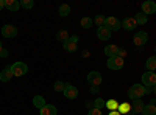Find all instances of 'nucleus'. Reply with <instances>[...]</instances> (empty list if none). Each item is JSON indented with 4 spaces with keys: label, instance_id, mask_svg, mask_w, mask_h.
Masks as SVG:
<instances>
[{
    "label": "nucleus",
    "instance_id": "18",
    "mask_svg": "<svg viewBox=\"0 0 156 115\" xmlns=\"http://www.w3.org/2000/svg\"><path fill=\"white\" fill-rule=\"evenodd\" d=\"M11 78H12L11 69H9V66H6V67L2 70V72H0V81H2V83H8Z\"/></svg>",
    "mask_w": 156,
    "mask_h": 115
},
{
    "label": "nucleus",
    "instance_id": "7",
    "mask_svg": "<svg viewBox=\"0 0 156 115\" xmlns=\"http://www.w3.org/2000/svg\"><path fill=\"white\" fill-rule=\"evenodd\" d=\"M101 81H103V76H101V73L100 72H89L87 73V83L90 84V86H94V87H98L100 84H101Z\"/></svg>",
    "mask_w": 156,
    "mask_h": 115
},
{
    "label": "nucleus",
    "instance_id": "29",
    "mask_svg": "<svg viewBox=\"0 0 156 115\" xmlns=\"http://www.w3.org/2000/svg\"><path fill=\"white\" fill-rule=\"evenodd\" d=\"M33 6H34L33 0H22L20 2V8H23V9H31Z\"/></svg>",
    "mask_w": 156,
    "mask_h": 115
},
{
    "label": "nucleus",
    "instance_id": "8",
    "mask_svg": "<svg viewBox=\"0 0 156 115\" xmlns=\"http://www.w3.org/2000/svg\"><path fill=\"white\" fill-rule=\"evenodd\" d=\"M147 41H148V34H147L145 31H137V33L134 34V37H133V44H134L136 47L145 45Z\"/></svg>",
    "mask_w": 156,
    "mask_h": 115
},
{
    "label": "nucleus",
    "instance_id": "27",
    "mask_svg": "<svg viewBox=\"0 0 156 115\" xmlns=\"http://www.w3.org/2000/svg\"><path fill=\"white\" fill-rule=\"evenodd\" d=\"M94 109H98V110H103V109H105V100H103V98L94 100Z\"/></svg>",
    "mask_w": 156,
    "mask_h": 115
},
{
    "label": "nucleus",
    "instance_id": "16",
    "mask_svg": "<svg viewBox=\"0 0 156 115\" xmlns=\"http://www.w3.org/2000/svg\"><path fill=\"white\" fill-rule=\"evenodd\" d=\"M45 104H47V101H45V98H44L42 95H34V98H33V106H34L36 109L41 110Z\"/></svg>",
    "mask_w": 156,
    "mask_h": 115
},
{
    "label": "nucleus",
    "instance_id": "17",
    "mask_svg": "<svg viewBox=\"0 0 156 115\" xmlns=\"http://www.w3.org/2000/svg\"><path fill=\"white\" fill-rule=\"evenodd\" d=\"M41 115H56L58 113V109L53 106V104H45L41 110H39Z\"/></svg>",
    "mask_w": 156,
    "mask_h": 115
},
{
    "label": "nucleus",
    "instance_id": "13",
    "mask_svg": "<svg viewBox=\"0 0 156 115\" xmlns=\"http://www.w3.org/2000/svg\"><path fill=\"white\" fill-rule=\"evenodd\" d=\"M129 106H131V112L133 113H142V109H144V101L142 100H134V101H131V103H129Z\"/></svg>",
    "mask_w": 156,
    "mask_h": 115
},
{
    "label": "nucleus",
    "instance_id": "32",
    "mask_svg": "<svg viewBox=\"0 0 156 115\" xmlns=\"http://www.w3.org/2000/svg\"><path fill=\"white\" fill-rule=\"evenodd\" d=\"M87 115H103V112H101V110H98V109H90Z\"/></svg>",
    "mask_w": 156,
    "mask_h": 115
},
{
    "label": "nucleus",
    "instance_id": "1",
    "mask_svg": "<svg viewBox=\"0 0 156 115\" xmlns=\"http://www.w3.org/2000/svg\"><path fill=\"white\" fill-rule=\"evenodd\" d=\"M145 93H147V89L142 86V84H133L131 87H129V90H128V98L131 100V101L140 100Z\"/></svg>",
    "mask_w": 156,
    "mask_h": 115
},
{
    "label": "nucleus",
    "instance_id": "12",
    "mask_svg": "<svg viewBox=\"0 0 156 115\" xmlns=\"http://www.w3.org/2000/svg\"><path fill=\"white\" fill-rule=\"evenodd\" d=\"M105 55L108 56V58H115V56H119V52H120V48L117 47V45H114V44H109V45H106L105 47Z\"/></svg>",
    "mask_w": 156,
    "mask_h": 115
},
{
    "label": "nucleus",
    "instance_id": "10",
    "mask_svg": "<svg viewBox=\"0 0 156 115\" xmlns=\"http://www.w3.org/2000/svg\"><path fill=\"white\" fill-rule=\"evenodd\" d=\"M140 12H144L147 17L150 14H154V12H156V3L153 2V0H147V2L142 3V11Z\"/></svg>",
    "mask_w": 156,
    "mask_h": 115
},
{
    "label": "nucleus",
    "instance_id": "35",
    "mask_svg": "<svg viewBox=\"0 0 156 115\" xmlns=\"http://www.w3.org/2000/svg\"><path fill=\"white\" fill-rule=\"evenodd\" d=\"M5 8V0H0V9Z\"/></svg>",
    "mask_w": 156,
    "mask_h": 115
},
{
    "label": "nucleus",
    "instance_id": "23",
    "mask_svg": "<svg viewBox=\"0 0 156 115\" xmlns=\"http://www.w3.org/2000/svg\"><path fill=\"white\" fill-rule=\"evenodd\" d=\"M134 20H136V23H137V25H147L148 17L144 14V12H137V14L134 16Z\"/></svg>",
    "mask_w": 156,
    "mask_h": 115
},
{
    "label": "nucleus",
    "instance_id": "21",
    "mask_svg": "<svg viewBox=\"0 0 156 115\" xmlns=\"http://www.w3.org/2000/svg\"><path fill=\"white\" fill-rule=\"evenodd\" d=\"M62 47H64V50H66V52H69V53H75L76 50H78V45L73 44V42H70L69 39L62 44Z\"/></svg>",
    "mask_w": 156,
    "mask_h": 115
},
{
    "label": "nucleus",
    "instance_id": "20",
    "mask_svg": "<svg viewBox=\"0 0 156 115\" xmlns=\"http://www.w3.org/2000/svg\"><path fill=\"white\" fill-rule=\"evenodd\" d=\"M70 5H67V3H62V5H59V9H58V12H59V16L61 17H67L69 14H70Z\"/></svg>",
    "mask_w": 156,
    "mask_h": 115
},
{
    "label": "nucleus",
    "instance_id": "30",
    "mask_svg": "<svg viewBox=\"0 0 156 115\" xmlns=\"http://www.w3.org/2000/svg\"><path fill=\"white\" fill-rule=\"evenodd\" d=\"M92 22H94L95 25H98V28H100V27H103V25H105V16L98 14V16H95V19H92Z\"/></svg>",
    "mask_w": 156,
    "mask_h": 115
},
{
    "label": "nucleus",
    "instance_id": "19",
    "mask_svg": "<svg viewBox=\"0 0 156 115\" xmlns=\"http://www.w3.org/2000/svg\"><path fill=\"white\" fill-rule=\"evenodd\" d=\"M154 69H156V58L150 56L145 62V72H154Z\"/></svg>",
    "mask_w": 156,
    "mask_h": 115
},
{
    "label": "nucleus",
    "instance_id": "14",
    "mask_svg": "<svg viewBox=\"0 0 156 115\" xmlns=\"http://www.w3.org/2000/svg\"><path fill=\"white\" fill-rule=\"evenodd\" d=\"M5 8L9 9L11 12H16L20 9V2L19 0H5Z\"/></svg>",
    "mask_w": 156,
    "mask_h": 115
},
{
    "label": "nucleus",
    "instance_id": "38",
    "mask_svg": "<svg viewBox=\"0 0 156 115\" xmlns=\"http://www.w3.org/2000/svg\"><path fill=\"white\" fill-rule=\"evenodd\" d=\"M126 115H136V113H133V112H128Z\"/></svg>",
    "mask_w": 156,
    "mask_h": 115
},
{
    "label": "nucleus",
    "instance_id": "28",
    "mask_svg": "<svg viewBox=\"0 0 156 115\" xmlns=\"http://www.w3.org/2000/svg\"><path fill=\"white\" fill-rule=\"evenodd\" d=\"M80 23H81V27H83V28H86V30H87V28L92 27V23H94V22H92V19H90V17H83Z\"/></svg>",
    "mask_w": 156,
    "mask_h": 115
},
{
    "label": "nucleus",
    "instance_id": "4",
    "mask_svg": "<svg viewBox=\"0 0 156 115\" xmlns=\"http://www.w3.org/2000/svg\"><path fill=\"white\" fill-rule=\"evenodd\" d=\"M105 28H108L109 31H117V30H120L122 28V23L119 19H115V17H105V25H103Z\"/></svg>",
    "mask_w": 156,
    "mask_h": 115
},
{
    "label": "nucleus",
    "instance_id": "2",
    "mask_svg": "<svg viewBox=\"0 0 156 115\" xmlns=\"http://www.w3.org/2000/svg\"><path fill=\"white\" fill-rule=\"evenodd\" d=\"M11 69V73H12V76H23V75H27V72H28V66L25 62H14L12 66L9 67Z\"/></svg>",
    "mask_w": 156,
    "mask_h": 115
},
{
    "label": "nucleus",
    "instance_id": "5",
    "mask_svg": "<svg viewBox=\"0 0 156 115\" xmlns=\"http://www.w3.org/2000/svg\"><path fill=\"white\" fill-rule=\"evenodd\" d=\"M17 33H19V30H17L16 25H9L8 23V25H3V27H2V36L6 37V39H12V37H16Z\"/></svg>",
    "mask_w": 156,
    "mask_h": 115
},
{
    "label": "nucleus",
    "instance_id": "3",
    "mask_svg": "<svg viewBox=\"0 0 156 115\" xmlns=\"http://www.w3.org/2000/svg\"><path fill=\"white\" fill-rule=\"evenodd\" d=\"M142 86L145 89H151L156 86V75L154 72H145L142 75Z\"/></svg>",
    "mask_w": 156,
    "mask_h": 115
},
{
    "label": "nucleus",
    "instance_id": "11",
    "mask_svg": "<svg viewBox=\"0 0 156 115\" xmlns=\"http://www.w3.org/2000/svg\"><path fill=\"white\" fill-rule=\"evenodd\" d=\"M120 23H122V28L126 30V31H133V30L137 27V23H136L134 17H126V19H123Z\"/></svg>",
    "mask_w": 156,
    "mask_h": 115
},
{
    "label": "nucleus",
    "instance_id": "26",
    "mask_svg": "<svg viewBox=\"0 0 156 115\" xmlns=\"http://www.w3.org/2000/svg\"><path fill=\"white\" fill-rule=\"evenodd\" d=\"M117 106H119V103H117V100H109V101H105V107L111 112V110H117Z\"/></svg>",
    "mask_w": 156,
    "mask_h": 115
},
{
    "label": "nucleus",
    "instance_id": "37",
    "mask_svg": "<svg viewBox=\"0 0 156 115\" xmlns=\"http://www.w3.org/2000/svg\"><path fill=\"white\" fill-rule=\"evenodd\" d=\"M3 50V45H2V41H0V52H2Z\"/></svg>",
    "mask_w": 156,
    "mask_h": 115
},
{
    "label": "nucleus",
    "instance_id": "34",
    "mask_svg": "<svg viewBox=\"0 0 156 115\" xmlns=\"http://www.w3.org/2000/svg\"><path fill=\"white\" fill-rule=\"evenodd\" d=\"M69 41L78 45V41H80V37H78V36H70V37H69Z\"/></svg>",
    "mask_w": 156,
    "mask_h": 115
},
{
    "label": "nucleus",
    "instance_id": "25",
    "mask_svg": "<svg viewBox=\"0 0 156 115\" xmlns=\"http://www.w3.org/2000/svg\"><path fill=\"white\" fill-rule=\"evenodd\" d=\"M142 115H156V107L154 104H147L142 109Z\"/></svg>",
    "mask_w": 156,
    "mask_h": 115
},
{
    "label": "nucleus",
    "instance_id": "36",
    "mask_svg": "<svg viewBox=\"0 0 156 115\" xmlns=\"http://www.w3.org/2000/svg\"><path fill=\"white\" fill-rule=\"evenodd\" d=\"M108 115H120V113H119V112H117V110H111V112H109Z\"/></svg>",
    "mask_w": 156,
    "mask_h": 115
},
{
    "label": "nucleus",
    "instance_id": "33",
    "mask_svg": "<svg viewBox=\"0 0 156 115\" xmlns=\"http://www.w3.org/2000/svg\"><path fill=\"white\" fill-rule=\"evenodd\" d=\"M8 56H9V52H8V50H5V48H3L2 52H0V58H3V59H6Z\"/></svg>",
    "mask_w": 156,
    "mask_h": 115
},
{
    "label": "nucleus",
    "instance_id": "31",
    "mask_svg": "<svg viewBox=\"0 0 156 115\" xmlns=\"http://www.w3.org/2000/svg\"><path fill=\"white\" fill-rule=\"evenodd\" d=\"M64 87H66V83L56 81V83L53 84V90H55V92H62V90H64Z\"/></svg>",
    "mask_w": 156,
    "mask_h": 115
},
{
    "label": "nucleus",
    "instance_id": "24",
    "mask_svg": "<svg viewBox=\"0 0 156 115\" xmlns=\"http://www.w3.org/2000/svg\"><path fill=\"white\" fill-rule=\"evenodd\" d=\"M69 37H70V34H69L66 30H59V31L56 33V39H58L59 42H62V44L66 42V41L69 39Z\"/></svg>",
    "mask_w": 156,
    "mask_h": 115
},
{
    "label": "nucleus",
    "instance_id": "15",
    "mask_svg": "<svg viewBox=\"0 0 156 115\" xmlns=\"http://www.w3.org/2000/svg\"><path fill=\"white\" fill-rule=\"evenodd\" d=\"M97 37L100 41H108L111 37V31L105 27H100V28H97Z\"/></svg>",
    "mask_w": 156,
    "mask_h": 115
},
{
    "label": "nucleus",
    "instance_id": "22",
    "mask_svg": "<svg viewBox=\"0 0 156 115\" xmlns=\"http://www.w3.org/2000/svg\"><path fill=\"white\" fill-rule=\"evenodd\" d=\"M117 112L120 115H126L128 112H131V106H129V103H122L117 106Z\"/></svg>",
    "mask_w": 156,
    "mask_h": 115
},
{
    "label": "nucleus",
    "instance_id": "9",
    "mask_svg": "<svg viewBox=\"0 0 156 115\" xmlns=\"http://www.w3.org/2000/svg\"><path fill=\"white\" fill-rule=\"evenodd\" d=\"M62 93H64V96H66L67 100H75L80 92H78V89H76L75 86H72V84H66V87H64Z\"/></svg>",
    "mask_w": 156,
    "mask_h": 115
},
{
    "label": "nucleus",
    "instance_id": "6",
    "mask_svg": "<svg viewBox=\"0 0 156 115\" xmlns=\"http://www.w3.org/2000/svg\"><path fill=\"white\" fill-rule=\"evenodd\" d=\"M123 58L120 56H115V58H108V64H106V67L109 70H120L123 69Z\"/></svg>",
    "mask_w": 156,
    "mask_h": 115
}]
</instances>
